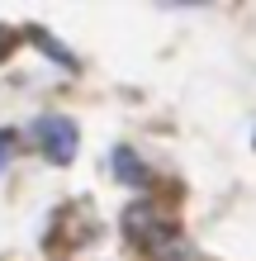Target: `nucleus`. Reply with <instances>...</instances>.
I'll return each instance as SVG.
<instances>
[{
  "label": "nucleus",
  "mask_w": 256,
  "mask_h": 261,
  "mask_svg": "<svg viewBox=\"0 0 256 261\" xmlns=\"http://www.w3.org/2000/svg\"><path fill=\"white\" fill-rule=\"evenodd\" d=\"M114 176H119V180H128V186H147V166L133 157L128 147H119V152H114Z\"/></svg>",
  "instance_id": "2"
},
{
  "label": "nucleus",
  "mask_w": 256,
  "mask_h": 261,
  "mask_svg": "<svg viewBox=\"0 0 256 261\" xmlns=\"http://www.w3.org/2000/svg\"><path fill=\"white\" fill-rule=\"evenodd\" d=\"M34 143L48 152L57 166H62V162H71V157H76L81 133H76V124H71L67 114H43V119H34Z\"/></svg>",
  "instance_id": "1"
},
{
  "label": "nucleus",
  "mask_w": 256,
  "mask_h": 261,
  "mask_svg": "<svg viewBox=\"0 0 256 261\" xmlns=\"http://www.w3.org/2000/svg\"><path fill=\"white\" fill-rule=\"evenodd\" d=\"M10 147H14V138H10V133H0V166L10 162Z\"/></svg>",
  "instance_id": "3"
}]
</instances>
